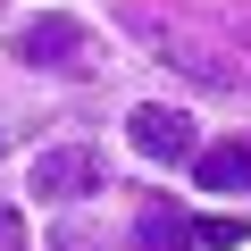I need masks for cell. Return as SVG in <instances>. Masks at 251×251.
<instances>
[{
    "label": "cell",
    "mask_w": 251,
    "mask_h": 251,
    "mask_svg": "<svg viewBox=\"0 0 251 251\" xmlns=\"http://www.w3.org/2000/svg\"><path fill=\"white\" fill-rule=\"evenodd\" d=\"M100 184H109L100 151H84V143H67V151H34V193H42V201H84V193H100Z\"/></svg>",
    "instance_id": "obj_1"
},
{
    "label": "cell",
    "mask_w": 251,
    "mask_h": 251,
    "mask_svg": "<svg viewBox=\"0 0 251 251\" xmlns=\"http://www.w3.org/2000/svg\"><path fill=\"white\" fill-rule=\"evenodd\" d=\"M84 42H92V34H84L75 17H25V25L9 34V50H17L25 67H75Z\"/></svg>",
    "instance_id": "obj_2"
},
{
    "label": "cell",
    "mask_w": 251,
    "mask_h": 251,
    "mask_svg": "<svg viewBox=\"0 0 251 251\" xmlns=\"http://www.w3.org/2000/svg\"><path fill=\"white\" fill-rule=\"evenodd\" d=\"M126 126H134V151H143V159H193V151H201V134H193V117H184V109L143 100Z\"/></svg>",
    "instance_id": "obj_3"
},
{
    "label": "cell",
    "mask_w": 251,
    "mask_h": 251,
    "mask_svg": "<svg viewBox=\"0 0 251 251\" xmlns=\"http://www.w3.org/2000/svg\"><path fill=\"white\" fill-rule=\"evenodd\" d=\"M193 176H201V193H251V143L193 151Z\"/></svg>",
    "instance_id": "obj_4"
},
{
    "label": "cell",
    "mask_w": 251,
    "mask_h": 251,
    "mask_svg": "<svg viewBox=\"0 0 251 251\" xmlns=\"http://www.w3.org/2000/svg\"><path fill=\"white\" fill-rule=\"evenodd\" d=\"M134 251H201L193 243V218L176 201H143V226H134Z\"/></svg>",
    "instance_id": "obj_5"
},
{
    "label": "cell",
    "mask_w": 251,
    "mask_h": 251,
    "mask_svg": "<svg viewBox=\"0 0 251 251\" xmlns=\"http://www.w3.org/2000/svg\"><path fill=\"white\" fill-rule=\"evenodd\" d=\"M193 243L201 251H234L243 243V218H193Z\"/></svg>",
    "instance_id": "obj_6"
},
{
    "label": "cell",
    "mask_w": 251,
    "mask_h": 251,
    "mask_svg": "<svg viewBox=\"0 0 251 251\" xmlns=\"http://www.w3.org/2000/svg\"><path fill=\"white\" fill-rule=\"evenodd\" d=\"M50 251H109V243H100L92 226H59V234H50Z\"/></svg>",
    "instance_id": "obj_7"
},
{
    "label": "cell",
    "mask_w": 251,
    "mask_h": 251,
    "mask_svg": "<svg viewBox=\"0 0 251 251\" xmlns=\"http://www.w3.org/2000/svg\"><path fill=\"white\" fill-rule=\"evenodd\" d=\"M0 251H34V243H25V218H17L9 201H0Z\"/></svg>",
    "instance_id": "obj_8"
}]
</instances>
